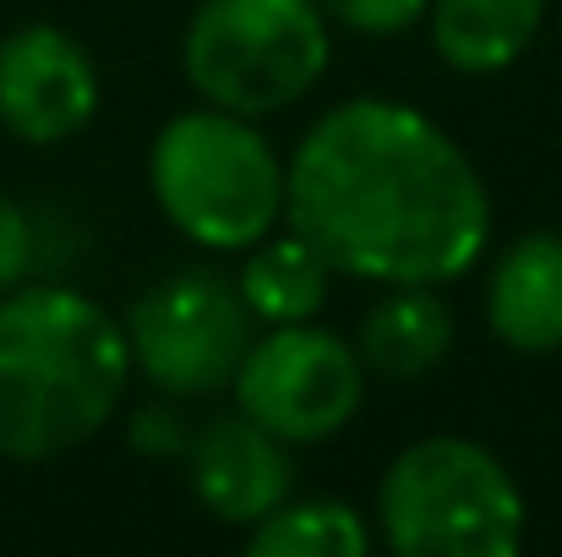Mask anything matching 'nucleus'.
<instances>
[{"label": "nucleus", "mask_w": 562, "mask_h": 557, "mask_svg": "<svg viewBox=\"0 0 562 557\" xmlns=\"http://www.w3.org/2000/svg\"><path fill=\"white\" fill-rule=\"evenodd\" d=\"M181 60L218 110L251 121L290 110L328 71V11L317 0H202Z\"/></svg>", "instance_id": "nucleus-5"}, {"label": "nucleus", "mask_w": 562, "mask_h": 557, "mask_svg": "<svg viewBox=\"0 0 562 557\" xmlns=\"http://www.w3.org/2000/svg\"><path fill=\"white\" fill-rule=\"evenodd\" d=\"M328 11V22L361 33V38H393V33H409L431 0H317Z\"/></svg>", "instance_id": "nucleus-15"}, {"label": "nucleus", "mask_w": 562, "mask_h": 557, "mask_svg": "<svg viewBox=\"0 0 562 557\" xmlns=\"http://www.w3.org/2000/svg\"><path fill=\"white\" fill-rule=\"evenodd\" d=\"M486 323L519 356L562 350V235H519L486 285Z\"/></svg>", "instance_id": "nucleus-10"}, {"label": "nucleus", "mask_w": 562, "mask_h": 557, "mask_svg": "<svg viewBox=\"0 0 562 557\" xmlns=\"http://www.w3.org/2000/svg\"><path fill=\"white\" fill-rule=\"evenodd\" d=\"M191 443V426L176 415V410H137L132 415V448H143V454H187Z\"/></svg>", "instance_id": "nucleus-17"}, {"label": "nucleus", "mask_w": 562, "mask_h": 557, "mask_svg": "<svg viewBox=\"0 0 562 557\" xmlns=\"http://www.w3.org/2000/svg\"><path fill=\"white\" fill-rule=\"evenodd\" d=\"M99 110L93 55L55 22H27L0 38V126L22 143H66Z\"/></svg>", "instance_id": "nucleus-8"}, {"label": "nucleus", "mask_w": 562, "mask_h": 557, "mask_svg": "<svg viewBox=\"0 0 562 557\" xmlns=\"http://www.w3.org/2000/svg\"><path fill=\"white\" fill-rule=\"evenodd\" d=\"M187 481L196 503L224 520V525H257L268 520L295 476H290V443H279L273 432H262L251 415H213L207 426H196L187 443Z\"/></svg>", "instance_id": "nucleus-9"}, {"label": "nucleus", "mask_w": 562, "mask_h": 557, "mask_svg": "<svg viewBox=\"0 0 562 557\" xmlns=\"http://www.w3.org/2000/svg\"><path fill=\"white\" fill-rule=\"evenodd\" d=\"M126 328L66 285L0 296V454L44 465L110 426L126 399Z\"/></svg>", "instance_id": "nucleus-2"}, {"label": "nucleus", "mask_w": 562, "mask_h": 557, "mask_svg": "<svg viewBox=\"0 0 562 557\" xmlns=\"http://www.w3.org/2000/svg\"><path fill=\"white\" fill-rule=\"evenodd\" d=\"M376 514L398 557H514L530 520L508 465L470 437L409 443L376 481Z\"/></svg>", "instance_id": "nucleus-4"}, {"label": "nucleus", "mask_w": 562, "mask_h": 557, "mask_svg": "<svg viewBox=\"0 0 562 557\" xmlns=\"http://www.w3.org/2000/svg\"><path fill=\"white\" fill-rule=\"evenodd\" d=\"M426 16H431V44L453 71L492 77L536 44L547 0H431Z\"/></svg>", "instance_id": "nucleus-12"}, {"label": "nucleus", "mask_w": 562, "mask_h": 557, "mask_svg": "<svg viewBox=\"0 0 562 557\" xmlns=\"http://www.w3.org/2000/svg\"><path fill=\"white\" fill-rule=\"evenodd\" d=\"M148 186L159 213L207 252H251L284 219V165L251 115L202 104L154 137Z\"/></svg>", "instance_id": "nucleus-3"}, {"label": "nucleus", "mask_w": 562, "mask_h": 557, "mask_svg": "<svg viewBox=\"0 0 562 557\" xmlns=\"http://www.w3.org/2000/svg\"><path fill=\"white\" fill-rule=\"evenodd\" d=\"M27 263H33V224H27V213L0 191V296H5L11 285H22Z\"/></svg>", "instance_id": "nucleus-16"}, {"label": "nucleus", "mask_w": 562, "mask_h": 557, "mask_svg": "<svg viewBox=\"0 0 562 557\" xmlns=\"http://www.w3.org/2000/svg\"><path fill=\"white\" fill-rule=\"evenodd\" d=\"M284 219L334 274L448 285L492 241V191L426 110L345 99L284 165Z\"/></svg>", "instance_id": "nucleus-1"}, {"label": "nucleus", "mask_w": 562, "mask_h": 557, "mask_svg": "<svg viewBox=\"0 0 562 557\" xmlns=\"http://www.w3.org/2000/svg\"><path fill=\"white\" fill-rule=\"evenodd\" d=\"M251 307L235 279L213 268H181L143 290L126 312L132 367L176 399L218 393L251 350Z\"/></svg>", "instance_id": "nucleus-6"}, {"label": "nucleus", "mask_w": 562, "mask_h": 557, "mask_svg": "<svg viewBox=\"0 0 562 557\" xmlns=\"http://www.w3.org/2000/svg\"><path fill=\"white\" fill-rule=\"evenodd\" d=\"M453 350V312L437 285H387V296L361 318L356 356L387 382H415Z\"/></svg>", "instance_id": "nucleus-11"}, {"label": "nucleus", "mask_w": 562, "mask_h": 557, "mask_svg": "<svg viewBox=\"0 0 562 557\" xmlns=\"http://www.w3.org/2000/svg\"><path fill=\"white\" fill-rule=\"evenodd\" d=\"M367 547V520L339 498H284L246 531V553L257 557H361Z\"/></svg>", "instance_id": "nucleus-14"}, {"label": "nucleus", "mask_w": 562, "mask_h": 557, "mask_svg": "<svg viewBox=\"0 0 562 557\" xmlns=\"http://www.w3.org/2000/svg\"><path fill=\"white\" fill-rule=\"evenodd\" d=\"M235 285H240L251 318L268 323V328H279V323H312L323 312L328 285H334V268H328V257L312 241H301L290 230L279 241L262 235L251 246V257H246V268H240Z\"/></svg>", "instance_id": "nucleus-13"}, {"label": "nucleus", "mask_w": 562, "mask_h": 557, "mask_svg": "<svg viewBox=\"0 0 562 557\" xmlns=\"http://www.w3.org/2000/svg\"><path fill=\"white\" fill-rule=\"evenodd\" d=\"M229 388L240 415H251L279 443L306 448L339 437L356 421L367 399V367L339 334L312 323H279L262 339H251Z\"/></svg>", "instance_id": "nucleus-7"}]
</instances>
